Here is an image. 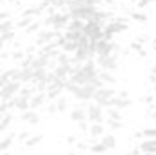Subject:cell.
I'll return each instance as SVG.
<instances>
[{"mask_svg": "<svg viewBox=\"0 0 156 155\" xmlns=\"http://www.w3.org/2000/svg\"><path fill=\"white\" fill-rule=\"evenodd\" d=\"M83 35L89 40H93V42L104 39V24L93 22V20H85V24H83Z\"/></svg>", "mask_w": 156, "mask_h": 155, "instance_id": "cell-4", "label": "cell"}, {"mask_svg": "<svg viewBox=\"0 0 156 155\" xmlns=\"http://www.w3.org/2000/svg\"><path fill=\"white\" fill-rule=\"evenodd\" d=\"M7 2H11V4H18L20 0H7Z\"/></svg>", "mask_w": 156, "mask_h": 155, "instance_id": "cell-50", "label": "cell"}, {"mask_svg": "<svg viewBox=\"0 0 156 155\" xmlns=\"http://www.w3.org/2000/svg\"><path fill=\"white\" fill-rule=\"evenodd\" d=\"M138 150L142 153H156V139H144L138 144Z\"/></svg>", "mask_w": 156, "mask_h": 155, "instance_id": "cell-14", "label": "cell"}, {"mask_svg": "<svg viewBox=\"0 0 156 155\" xmlns=\"http://www.w3.org/2000/svg\"><path fill=\"white\" fill-rule=\"evenodd\" d=\"M7 57H9V53H5V51H4V53H0V60H5Z\"/></svg>", "mask_w": 156, "mask_h": 155, "instance_id": "cell-47", "label": "cell"}, {"mask_svg": "<svg viewBox=\"0 0 156 155\" xmlns=\"http://www.w3.org/2000/svg\"><path fill=\"white\" fill-rule=\"evenodd\" d=\"M118 55H107V57H96V66H98V70L100 71H111V73H115L118 70V66H120V62H118Z\"/></svg>", "mask_w": 156, "mask_h": 155, "instance_id": "cell-5", "label": "cell"}, {"mask_svg": "<svg viewBox=\"0 0 156 155\" xmlns=\"http://www.w3.org/2000/svg\"><path fill=\"white\" fill-rule=\"evenodd\" d=\"M7 112H9V110H7V104H5L4 100H0V117H2V115H5Z\"/></svg>", "mask_w": 156, "mask_h": 155, "instance_id": "cell-43", "label": "cell"}, {"mask_svg": "<svg viewBox=\"0 0 156 155\" xmlns=\"http://www.w3.org/2000/svg\"><path fill=\"white\" fill-rule=\"evenodd\" d=\"M40 28H42V20H33V22H31V24H29L24 31H26L27 35H31V33H38Z\"/></svg>", "mask_w": 156, "mask_h": 155, "instance_id": "cell-35", "label": "cell"}, {"mask_svg": "<svg viewBox=\"0 0 156 155\" xmlns=\"http://www.w3.org/2000/svg\"><path fill=\"white\" fill-rule=\"evenodd\" d=\"M113 46H115L113 40H105V39L96 40V42H94V53H96V57L113 55Z\"/></svg>", "mask_w": 156, "mask_h": 155, "instance_id": "cell-8", "label": "cell"}, {"mask_svg": "<svg viewBox=\"0 0 156 155\" xmlns=\"http://www.w3.org/2000/svg\"><path fill=\"white\" fill-rule=\"evenodd\" d=\"M22 84H33V70L31 68H20V78Z\"/></svg>", "mask_w": 156, "mask_h": 155, "instance_id": "cell-22", "label": "cell"}, {"mask_svg": "<svg viewBox=\"0 0 156 155\" xmlns=\"http://www.w3.org/2000/svg\"><path fill=\"white\" fill-rule=\"evenodd\" d=\"M60 49L64 51V53H69V55H73L75 51L78 49V42H73V40H66L62 46H60Z\"/></svg>", "mask_w": 156, "mask_h": 155, "instance_id": "cell-27", "label": "cell"}, {"mask_svg": "<svg viewBox=\"0 0 156 155\" xmlns=\"http://www.w3.org/2000/svg\"><path fill=\"white\" fill-rule=\"evenodd\" d=\"M33 20H35L33 17H20V18L15 22V28H18V29H26V28H27Z\"/></svg>", "mask_w": 156, "mask_h": 155, "instance_id": "cell-31", "label": "cell"}, {"mask_svg": "<svg viewBox=\"0 0 156 155\" xmlns=\"http://www.w3.org/2000/svg\"><path fill=\"white\" fill-rule=\"evenodd\" d=\"M105 126L109 128V131H111V133H113V131H120V130L123 128L122 120H111V119H105Z\"/></svg>", "mask_w": 156, "mask_h": 155, "instance_id": "cell-32", "label": "cell"}, {"mask_svg": "<svg viewBox=\"0 0 156 155\" xmlns=\"http://www.w3.org/2000/svg\"><path fill=\"white\" fill-rule=\"evenodd\" d=\"M62 35V31H55V29H40L38 33H37V46H44V44H47V42H51V40L58 39Z\"/></svg>", "mask_w": 156, "mask_h": 155, "instance_id": "cell-9", "label": "cell"}, {"mask_svg": "<svg viewBox=\"0 0 156 155\" xmlns=\"http://www.w3.org/2000/svg\"><path fill=\"white\" fill-rule=\"evenodd\" d=\"M153 44H154V49H156V39H154V40H153Z\"/></svg>", "mask_w": 156, "mask_h": 155, "instance_id": "cell-52", "label": "cell"}, {"mask_svg": "<svg viewBox=\"0 0 156 155\" xmlns=\"http://www.w3.org/2000/svg\"><path fill=\"white\" fill-rule=\"evenodd\" d=\"M2 153H4V155H9V152H2Z\"/></svg>", "mask_w": 156, "mask_h": 155, "instance_id": "cell-54", "label": "cell"}, {"mask_svg": "<svg viewBox=\"0 0 156 155\" xmlns=\"http://www.w3.org/2000/svg\"><path fill=\"white\" fill-rule=\"evenodd\" d=\"M140 135L144 139H156V128H145Z\"/></svg>", "mask_w": 156, "mask_h": 155, "instance_id": "cell-37", "label": "cell"}, {"mask_svg": "<svg viewBox=\"0 0 156 155\" xmlns=\"http://www.w3.org/2000/svg\"><path fill=\"white\" fill-rule=\"evenodd\" d=\"M76 148L80 152H83V150H87V144H85V142H76Z\"/></svg>", "mask_w": 156, "mask_h": 155, "instance_id": "cell-46", "label": "cell"}, {"mask_svg": "<svg viewBox=\"0 0 156 155\" xmlns=\"http://www.w3.org/2000/svg\"><path fill=\"white\" fill-rule=\"evenodd\" d=\"M153 119H154V120H156V110H154V113H153Z\"/></svg>", "mask_w": 156, "mask_h": 155, "instance_id": "cell-51", "label": "cell"}, {"mask_svg": "<svg viewBox=\"0 0 156 155\" xmlns=\"http://www.w3.org/2000/svg\"><path fill=\"white\" fill-rule=\"evenodd\" d=\"M94 91H96L94 84H83V86H76V89L73 91V97L80 102H89V100H93Z\"/></svg>", "mask_w": 156, "mask_h": 155, "instance_id": "cell-6", "label": "cell"}, {"mask_svg": "<svg viewBox=\"0 0 156 155\" xmlns=\"http://www.w3.org/2000/svg\"><path fill=\"white\" fill-rule=\"evenodd\" d=\"M45 112H47L49 115H56V113H58V112H56V104H55L53 100L47 102V104H45Z\"/></svg>", "mask_w": 156, "mask_h": 155, "instance_id": "cell-39", "label": "cell"}, {"mask_svg": "<svg viewBox=\"0 0 156 155\" xmlns=\"http://www.w3.org/2000/svg\"><path fill=\"white\" fill-rule=\"evenodd\" d=\"M55 60H56V66H62V68H71L73 66L71 64V55L69 53H64V51H60Z\"/></svg>", "mask_w": 156, "mask_h": 155, "instance_id": "cell-19", "label": "cell"}, {"mask_svg": "<svg viewBox=\"0 0 156 155\" xmlns=\"http://www.w3.org/2000/svg\"><path fill=\"white\" fill-rule=\"evenodd\" d=\"M9 18H11V11H0V22L9 20Z\"/></svg>", "mask_w": 156, "mask_h": 155, "instance_id": "cell-42", "label": "cell"}, {"mask_svg": "<svg viewBox=\"0 0 156 155\" xmlns=\"http://www.w3.org/2000/svg\"><path fill=\"white\" fill-rule=\"evenodd\" d=\"M11 124H13V115H11V112H7L5 115L0 119V133L2 131H7Z\"/></svg>", "mask_w": 156, "mask_h": 155, "instance_id": "cell-24", "label": "cell"}, {"mask_svg": "<svg viewBox=\"0 0 156 155\" xmlns=\"http://www.w3.org/2000/svg\"><path fill=\"white\" fill-rule=\"evenodd\" d=\"M145 102L151 104V102H153V95H147V97H145Z\"/></svg>", "mask_w": 156, "mask_h": 155, "instance_id": "cell-48", "label": "cell"}, {"mask_svg": "<svg viewBox=\"0 0 156 155\" xmlns=\"http://www.w3.org/2000/svg\"><path fill=\"white\" fill-rule=\"evenodd\" d=\"M29 137H31V135H29V131H22V133L18 135V141H24V142H26Z\"/></svg>", "mask_w": 156, "mask_h": 155, "instance_id": "cell-44", "label": "cell"}, {"mask_svg": "<svg viewBox=\"0 0 156 155\" xmlns=\"http://www.w3.org/2000/svg\"><path fill=\"white\" fill-rule=\"evenodd\" d=\"M131 106V99L129 97H120V95H115L111 100H109V108H116V110H125Z\"/></svg>", "mask_w": 156, "mask_h": 155, "instance_id": "cell-12", "label": "cell"}, {"mask_svg": "<svg viewBox=\"0 0 156 155\" xmlns=\"http://www.w3.org/2000/svg\"><path fill=\"white\" fill-rule=\"evenodd\" d=\"M66 155H78V152H75V150H69Z\"/></svg>", "mask_w": 156, "mask_h": 155, "instance_id": "cell-49", "label": "cell"}, {"mask_svg": "<svg viewBox=\"0 0 156 155\" xmlns=\"http://www.w3.org/2000/svg\"><path fill=\"white\" fill-rule=\"evenodd\" d=\"M78 141H76V137H75V135H69V137H67V144H76Z\"/></svg>", "mask_w": 156, "mask_h": 155, "instance_id": "cell-45", "label": "cell"}, {"mask_svg": "<svg viewBox=\"0 0 156 155\" xmlns=\"http://www.w3.org/2000/svg\"><path fill=\"white\" fill-rule=\"evenodd\" d=\"M115 95H116V89L115 88H111V86H100V88H96V91L93 95V100L96 104H100L102 108H109V100Z\"/></svg>", "mask_w": 156, "mask_h": 155, "instance_id": "cell-2", "label": "cell"}, {"mask_svg": "<svg viewBox=\"0 0 156 155\" xmlns=\"http://www.w3.org/2000/svg\"><path fill=\"white\" fill-rule=\"evenodd\" d=\"M78 128H80V131L87 133V130H89V122H87V120H82V122H78Z\"/></svg>", "mask_w": 156, "mask_h": 155, "instance_id": "cell-41", "label": "cell"}, {"mask_svg": "<svg viewBox=\"0 0 156 155\" xmlns=\"http://www.w3.org/2000/svg\"><path fill=\"white\" fill-rule=\"evenodd\" d=\"M83 24H85V20L71 18V20H69V24L66 26V29H67V31H78V33H83Z\"/></svg>", "mask_w": 156, "mask_h": 155, "instance_id": "cell-21", "label": "cell"}, {"mask_svg": "<svg viewBox=\"0 0 156 155\" xmlns=\"http://www.w3.org/2000/svg\"><path fill=\"white\" fill-rule=\"evenodd\" d=\"M85 113H87L89 124H104L105 122V108H102L96 102H89L85 106Z\"/></svg>", "mask_w": 156, "mask_h": 155, "instance_id": "cell-1", "label": "cell"}, {"mask_svg": "<svg viewBox=\"0 0 156 155\" xmlns=\"http://www.w3.org/2000/svg\"><path fill=\"white\" fill-rule=\"evenodd\" d=\"M35 95V88L31 84H22L20 91H18V97H24V99H31Z\"/></svg>", "mask_w": 156, "mask_h": 155, "instance_id": "cell-25", "label": "cell"}, {"mask_svg": "<svg viewBox=\"0 0 156 155\" xmlns=\"http://www.w3.org/2000/svg\"><path fill=\"white\" fill-rule=\"evenodd\" d=\"M9 31H15V22H13V18L0 22V35H4V33H9Z\"/></svg>", "mask_w": 156, "mask_h": 155, "instance_id": "cell-30", "label": "cell"}, {"mask_svg": "<svg viewBox=\"0 0 156 155\" xmlns=\"http://www.w3.org/2000/svg\"><path fill=\"white\" fill-rule=\"evenodd\" d=\"M131 47H133V49H134V51H138V53H140V55H145V49H144V47H142V44H140V42H138V40H136V42H133V44H131Z\"/></svg>", "mask_w": 156, "mask_h": 155, "instance_id": "cell-40", "label": "cell"}, {"mask_svg": "<svg viewBox=\"0 0 156 155\" xmlns=\"http://www.w3.org/2000/svg\"><path fill=\"white\" fill-rule=\"evenodd\" d=\"M89 152H91V153L100 155V153H105V152H107V148H105V146H104V144L98 141V142H93V144L89 146Z\"/></svg>", "mask_w": 156, "mask_h": 155, "instance_id": "cell-34", "label": "cell"}, {"mask_svg": "<svg viewBox=\"0 0 156 155\" xmlns=\"http://www.w3.org/2000/svg\"><path fill=\"white\" fill-rule=\"evenodd\" d=\"M9 57H11L13 60H18V62H20V60L26 57V51H24V49H13V51L9 53Z\"/></svg>", "mask_w": 156, "mask_h": 155, "instance_id": "cell-36", "label": "cell"}, {"mask_svg": "<svg viewBox=\"0 0 156 155\" xmlns=\"http://www.w3.org/2000/svg\"><path fill=\"white\" fill-rule=\"evenodd\" d=\"M20 88H22V82H16V80H9L7 84H4L2 88H0V100H9V99H13L15 95H18V91H20Z\"/></svg>", "mask_w": 156, "mask_h": 155, "instance_id": "cell-7", "label": "cell"}, {"mask_svg": "<svg viewBox=\"0 0 156 155\" xmlns=\"http://www.w3.org/2000/svg\"><path fill=\"white\" fill-rule=\"evenodd\" d=\"M47 104V95L45 91H37L31 99H29V108L31 110H40Z\"/></svg>", "mask_w": 156, "mask_h": 155, "instance_id": "cell-10", "label": "cell"}, {"mask_svg": "<svg viewBox=\"0 0 156 155\" xmlns=\"http://www.w3.org/2000/svg\"><path fill=\"white\" fill-rule=\"evenodd\" d=\"M69 119L73 120V122H82V120H87V113H85V106L82 104V106H76V108H73L71 112H69Z\"/></svg>", "mask_w": 156, "mask_h": 155, "instance_id": "cell-13", "label": "cell"}, {"mask_svg": "<svg viewBox=\"0 0 156 155\" xmlns=\"http://www.w3.org/2000/svg\"><path fill=\"white\" fill-rule=\"evenodd\" d=\"M87 133H89V137H93V139H100V137L105 133V124H89Z\"/></svg>", "mask_w": 156, "mask_h": 155, "instance_id": "cell-17", "label": "cell"}, {"mask_svg": "<svg viewBox=\"0 0 156 155\" xmlns=\"http://www.w3.org/2000/svg\"><path fill=\"white\" fill-rule=\"evenodd\" d=\"M100 142H102L107 150H115V148H116V137H115V133H111V131H105V133L100 137Z\"/></svg>", "mask_w": 156, "mask_h": 155, "instance_id": "cell-15", "label": "cell"}, {"mask_svg": "<svg viewBox=\"0 0 156 155\" xmlns=\"http://www.w3.org/2000/svg\"><path fill=\"white\" fill-rule=\"evenodd\" d=\"M44 13H45V11H44L40 6H31V7H26V9L20 13V17H33V18H35V17H38V15H44Z\"/></svg>", "mask_w": 156, "mask_h": 155, "instance_id": "cell-20", "label": "cell"}, {"mask_svg": "<svg viewBox=\"0 0 156 155\" xmlns=\"http://www.w3.org/2000/svg\"><path fill=\"white\" fill-rule=\"evenodd\" d=\"M142 155H156V153H142Z\"/></svg>", "mask_w": 156, "mask_h": 155, "instance_id": "cell-53", "label": "cell"}, {"mask_svg": "<svg viewBox=\"0 0 156 155\" xmlns=\"http://www.w3.org/2000/svg\"><path fill=\"white\" fill-rule=\"evenodd\" d=\"M127 29V22L123 18H116V20H111L107 24H104V39L105 40H113L115 35L118 33H123Z\"/></svg>", "mask_w": 156, "mask_h": 155, "instance_id": "cell-3", "label": "cell"}, {"mask_svg": "<svg viewBox=\"0 0 156 155\" xmlns=\"http://www.w3.org/2000/svg\"><path fill=\"white\" fill-rule=\"evenodd\" d=\"M98 78L104 86H115L116 84V75L111 71H98Z\"/></svg>", "mask_w": 156, "mask_h": 155, "instance_id": "cell-16", "label": "cell"}, {"mask_svg": "<svg viewBox=\"0 0 156 155\" xmlns=\"http://www.w3.org/2000/svg\"><path fill=\"white\" fill-rule=\"evenodd\" d=\"M20 120L22 122H27V124H31V126H37L40 122V115H38V112L37 110H26V112H22L20 113Z\"/></svg>", "mask_w": 156, "mask_h": 155, "instance_id": "cell-11", "label": "cell"}, {"mask_svg": "<svg viewBox=\"0 0 156 155\" xmlns=\"http://www.w3.org/2000/svg\"><path fill=\"white\" fill-rule=\"evenodd\" d=\"M15 142V135H7L4 139H0V152H7Z\"/></svg>", "mask_w": 156, "mask_h": 155, "instance_id": "cell-29", "label": "cell"}, {"mask_svg": "<svg viewBox=\"0 0 156 155\" xmlns=\"http://www.w3.org/2000/svg\"><path fill=\"white\" fill-rule=\"evenodd\" d=\"M131 18H133V20H136V22H147V17H145L144 13H140V11L133 13V15H131Z\"/></svg>", "mask_w": 156, "mask_h": 155, "instance_id": "cell-38", "label": "cell"}, {"mask_svg": "<svg viewBox=\"0 0 156 155\" xmlns=\"http://www.w3.org/2000/svg\"><path fill=\"white\" fill-rule=\"evenodd\" d=\"M53 102L56 104V112H58V113H66V112L69 110V99L64 97V95H60V97L55 99Z\"/></svg>", "mask_w": 156, "mask_h": 155, "instance_id": "cell-18", "label": "cell"}, {"mask_svg": "<svg viewBox=\"0 0 156 155\" xmlns=\"http://www.w3.org/2000/svg\"><path fill=\"white\" fill-rule=\"evenodd\" d=\"M42 141H44L42 135H33V137H29V139L24 142V146H26V148H35V146H38Z\"/></svg>", "mask_w": 156, "mask_h": 155, "instance_id": "cell-33", "label": "cell"}, {"mask_svg": "<svg viewBox=\"0 0 156 155\" xmlns=\"http://www.w3.org/2000/svg\"><path fill=\"white\" fill-rule=\"evenodd\" d=\"M15 102H16V104H15V110H16V112L22 113V112L29 110V99H24V97H18V95H16V97H15Z\"/></svg>", "mask_w": 156, "mask_h": 155, "instance_id": "cell-23", "label": "cell"}, {"mask_svg": "<svg viewBox=\"0 0 156 155\" xmlns=\"http://www.w3.org/2000/svg\"><path fill=\"white\" fill-rule=\"evenodd\" d=\"M105 119H111V120H122V119H123L122 110H116V108H107V110H105Z\"/></svg>", "mask_w": 156, "mask_h": 155, "instance_id": "cell-28", "label": "cell"}, {"mask_svg": "<svg viewBox=\"0 0 156 155\" xmlns=\"http://www.w3.org/2000/svg\"><path fill=\"white\" fill-rule=\"evenodd\" d=\"M15 39H16V29H15V31H9V33L0 35V49H2V47H5L9 42H13Z\"/></svg>", "mask_w": 156, "mask_h": 155, "instance_id": "cell-26", "label": "cell"}]
</instances>
